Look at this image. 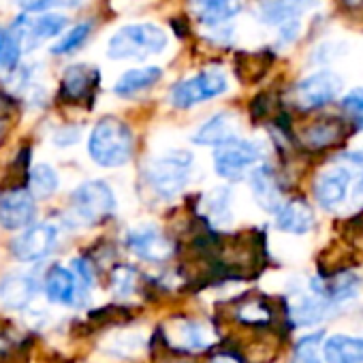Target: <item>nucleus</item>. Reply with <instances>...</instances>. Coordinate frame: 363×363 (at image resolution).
I'll return each mask as SVG.
<instances>
[{"label": "nucleus", "instance_id": "2", "mask_svg": "<svg viewBox=\"0 0 363 363\" xmlns=\"http://www.w3.org/2000/svg\"><path fill=\"white\" fill-rule=\"evenodd\" d=\"M169 45L167 33L156 24H128L122 26L107 45V56L111 60H143L164 52Z\"/></svg>", "mask_w": 363, "mask_h": 363}, {"label": "nucleus", "instance_id": "17", "mask_svg": "<svg viewBox=\"0 0 363 363\" xmlns=\"http://www.w3.org/2000/svg\"><path fill=\"white\" fill-rule=\"evenodd\" d=\"M314 210L303 199H291L276 212V227L291 235H306L314 229Z\"/></svg>", "mask_w": 363, "mask_h": 363}, {"label": "nucleus", "instance_id": "42", "mask_svg": "<svg viewBox=\"0 0 363 363\" xmlns=\"http://www.w3.org/2000/svg\"><path fill=\"white\" fill-rule=\"evenodd\" d=\"M361 3H363V0H346V5H348V7H359Z\"/></svg>", "mask_w": 363, "mask_h": 363}, {"label": "nucleus", "instance_id": "29", "mask_svg": "<svg viewBox=\"0 0 363 363\" xmlns=\"http://www.w3.org/2000/svg\"><path fill=\"white\" fill-rule=\"evenodd\" d=\"M179 346H184L189 350H201L206 346H210V333L206 329V325L197 323V320H184L179 325Z\"/></svg>", "mask_w": 363, "mask_h": 363}, {"label": "nucleus", "instance_id": "41", "mask_svg": "<svg viewBox=\"0 0 363 363\" xmlns=\"http://www.w3.org/2000/svg\"><path fill=\"white\" fill-rule=\"evenodd\" d=\"M214 363H240V361H235L231 357H220V359H214Z\"/></svg>", "mask_w": 363, "mask_h": 363}, {"label": "nucleus", "instance_id": "39", "mask_svg": "<svg viewBox=\"0 0 363 363\" xmlns=\"http://www.w3.org/2000/svg\"><path fill=\"white\" fill-rule=\"evenodd\" d=\"M297 33H299V24H297V22L282 24V28H280V39H282L284 43H289V41H293V39L297 37Z\"/></svg>", "mask_w": 363, "mask_h": 363}, {"label": "nucleus", "instance_id": "28", "mask_svg": "<svg viewBox=\"0 0 363 363\" xmlns=\"http://www.w3.org/2000/svg\"><path fill=\"white\" fill-rule=\"evenodd\" d=\"M22 56V43L11 28L0 26V71H13Z\"/></svg>", "mask_w": 363, "mask_h": 363}, {"label": "nucleus", "instance_id": "36", "mask_svg": "<svg viewBox=\"0 0 363 363\" xmlns=\"http://www.w3.org/2000/svg\"><path fill=\"white\" fill-rule=\"evenodd\" d=\"M84 0H30L26 5V13H54L56 9H73L79 7Z\"/></svg>", "mask_w": 363, "mask_h": 363}, {"label": "nucleus", "instance_id": "21", "mask_svg": "<svg viewBox=\"0 0 363 363\" xmlns=\"http://www.w3.org/2000/svg\"><path fill=\"white\" fill-rule=\"evenodd\" d=\"M346 137V126L340 118H320L301 133V143L308 150H325Z\"/></svg>", "mask_w": 363, "mask_h": 363}, {"label": "nucleus", "instance_id": "34", "mask_svg": "<svg viewBox=\"0 0 363 363\" xmlns=\"http://www.w3.org/2000/svg\"><path fill=\"white\" fill-rule=\"evenodd\" d=\"M240 318L248 325H263L272 318V310L261 299H252L240 308Z\"/></svg>", "mask_w": 363, "mask_h": 363}, {"label": "nucleus", "instance_id": "35", "mask_svg": "<svg viewBox=\"0 0 363 363\" xmlns=\"http://www.w3.org/2000/svg\"><path fill=\"white\" fill-rule=\"evenodd\" d=\"M111 284H113V293L120 297H128L135 291L137 284V274L130 267H118L111 276Z\"/></svg>", "mask_w": 363, "mask_h": 363}, {"label": "nucleus", "instance_id": "22", "mask_svg": "<svg viewBox=\"0 0 363 363\" xmlns=\"http://www.w3.org/2000/svg\"><path fill=\"white\" fill-rule=\"evenodd\" d=\"M235 130H238L235 116L229 111H220L197 128L193 141L197 145H216L218 147V145L235 139Z\"/></svg>", "mask_w": 363, "mask_h": 363}, {"label": "nucleus", "instance_id": "24", "mask_svg": "<svg viewBox=\"0 0 363 363\" xmlns=\"http://www.w3.org/2000/svg\"><path fill=\"white\" fill-rule=\"evenodd\" d=\"M162 77V69L160 67H141V69H130L126 71L124 75L118 77L116 86H113V92L118 96H135L139 92H145L150 90L152 86H156Z\"/></svg>", "mask_w": 363, "mask_h": 363}, {"label": "nucleus", "instance_id": "13", "mask_svg": "<svg viewBox=\"0 0 363 363\" xmlns=\"http://www.w3.org/2000/svg\"><path fill=\"white\" fill-rule=\"evenodd\" d=\"M37 203L35 197L24 189L7 191L0 197V227L7 231H20L35 223Z\"/></svg>", "mask_w": 363, "mask_h": 363}, {"label": "nucleus", "instance_id": "11", "mask_svg": "<svg viewBox=\"0 0 363 363\" xmlns=\"http://www.w3.org/2000/svg\"><path fill=\"white\" fill-rule=\"evenodd\" d=\"M101 73L90 65H71L60 79L58 96L69 105H84L88 107L94 101L99 88Z\"/></svg>", "mask_w": 363, "mask_h": 363}, {"label": "nucleus", "instance_id": "20", "mask_svg": "<svg viewBox=\"0 0 363 363\" xmlns=\"http://www.w3.org/2000/svg\"><path fill=\"white\" fill-rule=\"evenodd\" d=\"M318 5V0H263L257 16L265 24H289L297 22L299 16Z\"/></svg>", "mask_w": 363, "mask_h": 363}, {"label": "nucleus", "instance_id": "3", "mask_svg": "<svg viewBox=\"0 0 363 363\" xmlns=\"http://www.w3.org/2000/svg\"><path fill=\"white\" fill-rule=\"evenodd\" d=\"M193 175V154L189 152H169L154 158L145 167V179L156 197L173 199L189 186Z\"/></svg>", "mask_w": 363, "mask_h": 363}, {"label": "nucleus", "instance_id": "25", "mask_svg": "<svg viewBox=\"0 0 363 363\" xmlns=\"http://www.w3.org/2000/svg\"><path fill=\"white\" fill-rule=\"evenodd\" d=\"M329 312V303L323 301L320 297L312 295H297L291 306H289V314L293 318L295 325H318Z\"/></svg>", "mask_w": 363, "mask_h": 363}, {"label": "nucleus", "instance_id": "15", "mask_svg": "<svg viewBox=\"0 0 363 363\" xmlns=\"http://www.w3.org/2000/svg\"><path fill=\"white\" fill-rule=\"evenodd\" d=\"M37 291L39 282L30 274H7L0 280V303L9 310H24Z\"/></svg>", "mask_w": 363, "mask_h": 363}, {"label": "nucleus", "instance_id": "18", "mask_svg": "<svg viewBox=\"0 0 363 363\" xmlns=\"http://www.w3.org/2000/svg\"><path fill=\"white\" fill-rule=\"evenodd\" d=\"M189 9L199 24L218 28L233 20L242 11V5L240 0H189Z\"/></svg>", "mask_w": 363, "mask_h": 363}, {"label": "nucleus", "instance_id": "8", "mask_svg": "<svg viewBox=\"0 0 363 363\" xmlns=\"http://www.w3.org/2000/svg\"><path fill=\"white\" fill-rule=\"evenodd\" d=\"M58 244V227L52 223H39L26 227L13 242H11V255L16 261L22 263H37L43 261L54 252Z\"/></svg>", "mask_w": 363, "mask_h": 363}, {"label": "nucleus", "instance_id": "16", "mask_svg": "<svg viewBox=\"0 0 363 363\" xmlns=\"http://www.w3.org/2000/svg\"><path fill=\"white\" fill-rule=\"evenodd\" d=\"M250 189L255 195V201L265 212H278L282 206V189L278 184V175L269 164H261L250 173Z\"/></svg>", "mask_w": 363, "mask_h": 363}, {"label": "nucleus", "instance_id": "37", "mask_svg": "<svg viewBox=\"0 0 363 363\" xmlns=\"http://www.w3.org/2000/svg\"><path fill=\"white\" fill-rule=\"evenodd\" d=\"M354 160L359 164V173H357V182H354V189L350 193V208H363V152H352Z\"/></svg>", "mask_w": 363, "mask_h": 363}, {"label": "nucleus", "instance_id": "6", "mask_svg": "<svg viewBox=\"0 0 363 363\" xmlns=\"http://www.w3.org/2000/svg\"><path fill=\"white\" fill-rule=\"evenodd\" d=\"M73 214L86 225H99L116 212V195L109 184L90 179L79 184L71 195Z\"/></svg>", "mask_w": 363, "mask_h": 363}, {"label": "nucleus", "instance_id": "40", "mask_svg": "<svg viewBox=\"0 0 363 363\" xmlns=\"http://www.w3.org/2000/svg\"><path fill=\"white\" fill-rule=\"evenodd\" d=\"M13 99L7 94V92H3L0 90V118H5V116H9L11 111H13Z\"/></svg>", "mask_w": 363, "mask_h": 363}, {"label": "nucleus", "instance_id": "9", "mask_svg": "<svg viewBox=\"0 0 363 363\" xmlns=\"http://www.w3.org/2000/svg\"><path fill=\"white\" fill-rule=\"evenodd\" d=\"M67 26V18L60 13H26L22 11L11 30L26 50H35L41 41L58 37Z\"/></svg>", "mask_w": 363, "mask_h": 363}, {"label": "nucleus", "instance_id": "27", "mask_svg": "<svg viewBox=\"0 0 363 363\" xmlns=\"http://www.w3.org/2000/svg\"><path fill=\"white\" fill-rule=\"evenodd\" d=\"M206 216L214 225H227L231 223V191L229 189H214L206 197Z\"/></svg>", "mask_w": 363, "mask_h": 363}, {"label": "nucleus", "instance_id": "7", "mask_svg": "<svg viewBox=\"0 0 363 363\" xmlns=\"http://www.w3.org/2000/svg\"><path fill=\"white\" fill-rule=\"evenodd\" d=\"M261 158V147L248 139H231L216 147L214 152V169L220 177L238 179L250 167H255Z\"/></svg>", "mask_w": 363, "mask_h": 363}, {"label": "nucleus", "instance_id": "19", "mask_svg": "<svg viewBox=\"0 0 363 363\" xmlns=\"http://www.w3.org/2000/svg\"><path fill=\"white\" fill-rule=\"evenodd\" d=\"M45 297L56 306H75L79 299V284L73 269L54 265L45 278Z\"/></svg>", "mask_w": 363, "mask_h": 363}, {"label": "nucleus", "instance_id": "31", "mask_svg": "<svg viewBox=\"0 0 363 363\" xmlns=\"http://www.w3.org/2000/svg\"><path fill=\"white\" fill-rule=\"evenodd\" d=\"M320 342H323V331L316 333H308L303 335L293 352V363H323L320 361Z\"/></svg>", "mask_w": 363, "mask_h": 363}, {"label": "nucleus", "instance_id": "33", "mask_svg": "<svg viewBox=\"0 0 363 363\" xmlns=\"http://www.w3.org/2000/svg\"><path fill=\"white\" fill-rule=\"evenodd\" d=\"M342 109L346 111L354 130H363V90H352L342 99Z\"/></svg>", "mask_w": 363, "mask_h": 363}, {"label": "nucleus", "instance_id": "30", "mask_svg": "<svg viewBox=\"0 0 363 363\" xmlns=\"http://www.w3.org/2000/svg\"><path fill=\"white\" fill-rule=\"evenodd\" d=\"M92 33V22H82V24H75L56 45H52V54L56 56H65V54H71L75 50H79L86 39L90 37Z\"/></svg>", "mask_w": 363, "mask_h": 363}, {"label": "nucleus", "instance_id": "10", "mask_svg": "<svg viewBox=\"0 0 363 363\" xmlns=\"http://www.w3.org/2000/svg\"><path fill=\"white\" fill-rule=\"evenodd\" d=\"M342 90V79L329 71L314 73L306 79H301L293 90V101L299 109L310 111L318 109L327 103H331Z\"/></svg>", "mask_w": 363, "mask_h": 363}, {"label": "nucleus", "instance_id": "26", "mask_svg": "<svg viewBox=\"0 0 363 363\" xmlns=\"http://www.w3.org/2000/svg\"><path fill=\"white\" fill-rule=\"evenodd\" d=\"M60 186L58 171L52 164L39 162L30 171V195L37 199H48L52 197Z\"/></svg>", "mask_w": 363, "mask_h": 363}, {"label": "nucleus", "instance_id": "12", "mask_svg": "<svg viewBox=\"0 0 363 363\" xmlns=\"http://www.w3.org/2000/svg\"><path fill=\"white\" fill-rule=\"evenodd\" d=\"M126 244L139 259L150 261V263H162L171 259L175 250L173 242L164 235V231L152 225L133 229L126 238Z\"/></svg>", "mask_w": 363, "mask_h": 363}, {"label": "nucleus", "instance_id": "1", "mask_svg": "<svg viewBox=\"0 0 363 363\" xmlns=\"http://www.w3.org/2000/svg\"><path fill=\"white\" fill-rule=\"evenodd\" d=\"M133 147L135 139L128 124L113 116L99 120L88 137L90 158L105 169L126 164L133 158Z\"/></svg>", "mask_w": 363, "mask_h": 363}, {"label": "nucleus", "instance_id": "38", "mask_svg": "<svg viewBox=\"0 0 363 363\" xmlns=\"http://www.w3.org/2000/svg\"><path fill=\"white\" fill-rule=\"evenodd\" d=\"M77 139H79V128H77V126H67V128L58 130L56 137H54V141H56L58 145H71V143H75Z\"/></svg>", "mask_w": 363, "mask_h": 363}, {"label": "nucleus", "instance_id": "5", "mask_svg": "<svg viewBox=\"0 0 363 363\" xmlns=\"http://www.w3.org/2000/svg\"><path fill=\"white\" fill-rule=\"evenodd\" d=\"M227 75L220 69H208L189 79L177 82L169 92V101L177 109H191L199 103L220 96L223 92H227Z\"/></svg>", "mask_w": 363, "mask_h": 363}, {"label": "nucleus", "instance_id": "32", "mask_svg": "<svg viewBox=\"0 0 363 363\" xmlns=\"http://www.w3.org/2000/svg\"><path fill=\"white\" fill-rule=\"evenodd\" d=\"M267 67H269V60H265V58L259 56V54H244V56L238 58V75H240V79H244V82H255V79H259V77L265 73Z\"/></svg>", "mask_w": 363, "mask_h": 363}, {"label": "nucleus", "instance_id": "4", "mask_svg": "<svg viewBox=\"0 0 363 363\" xmlns=\"http://www.w3.org/2000/svg\"><path fill=\"white\" fill-rule=\"evenodd\" d=\"M359 173V164L352 152L340 154L331 167L318 173L314 182V197L323 210H335L350 199Z\"/></svg>", "mask_w": 363, "mask_h": 363}, {"label": "nucleus", "instance_id": "14", "mask_svg": "<svg viewBox=\"0 0 363 363\" xmlns=\"http://www.w3.org/2000/svg\"><path fill=\"white\" fill-rule=\"evenodd\" d=\"M361 286H363V278L357 272H340L329 278H314L310 282L312 293L323 301H327L329 306L354 299Z\"/></svg>", "mask_w": 363, "mask_h": 363}, {"label": "nucleus", "instance_id": "23", "mask_svg": "<svg viewBox=\"0 0 363 363\" xmlns=\"http://www.w3.org/2000/svg\"><path fill=\"white\" fill-rule=\"evenodd\" d=\"M327 363H363V337L354 335H331L323 344Z\"/></svg>", "mask_w": 363, "mask_h": 363}, {"label": "nucleus", "instance_id": "43", "mask_svg": "<svg viewBox=\"0 0 363 363\" xmlns=\"http://www.w3.org/2000/svg\"><path fill=\"white\" fill-rule=\"evenodd\" d=\"M0 135H3V126H0Z\"/></svg>", "mask_w": 363, "mask_h": 363}]
</instances>
